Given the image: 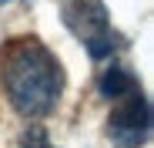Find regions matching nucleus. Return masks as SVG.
I'll list each match as a JSON object with an SVG mask.
<instances>
[{"label": "nucleus", "instance_id": "nucleus-6", "mask_svg": "<svg viewBox=\"0 0 154 148\" xmlns=\"http://www.w3.org/2000/svg\"><path fill=\"white\" fill-rule=\"evenodd\" d=\"M0 4H10V0H0Z\"/></svg>", "mask_w": 154, "mask_h": 148}, {"label": "nucleus", "instance_id": "nucleus-1", "mask_svg": "<svg viewBox=\"0 0 154 148\" xmlns=\"http://www.w3.org/2000/svg\"><path fill=\"white\" fill-rule=\"evenodd\" d=\"M0 84L17 114L44 118L60 101L64 67L37 37H14L0 54Z\"/></svg>", "mask_w": 154, "mask_h": 148}, {"label": "nucleus", "instance_id": "nucleus-4", "mask_svg": "<svg viewBox=\"0 0 154 148\" xmlns=\"http://www.w3.org/2000/svg\"><path fill=\"white\" fill-rule=\"evenodd\" d=\"M97 91L104 94L107 101H121V98L134 94V91H141V88H137V78H134L127 67H107V71L97 78Z\"/></svg>", "mask_w": 154, "mask_h": 148}, {"label": "nucleus", "instance_id": "nucleus-2", "mask_svg": "<svg viewBox=\"0 0 154 148\" xmlns=\"http://www.w3.org/2000/svg\"><path fill=\"white\" fill-rule=\"evenodd\" d=\"M64 24L67 31L87 47L94 61H104L117 51V34L111 27V17L104 0H67L64 4Z\"/></svg>", "mask_w": 154, "mask_h": 148}, {"label": "nucleus", "instance_id": "nucleus-3", "mask_svg": "<svg viewBox=\"0 0 154 148\" xmlns=\"http://www.w3.org/2000/svg\"><path fill=\"white\" fill-rule=\"evenodd\" d=\"M107 135L114 138L117 148H137V145L147 141V135H151V101L141 91L121 98V105L107 118Z\"/></svg>", "mask_w": 154, "mask_h": 148}, {"label": "nucleus", "instance_id": "nucleus-5", "mask_svg": "<svg viewBox=\"0 0 154 148\" xmlns=\"http://www.w3.org/2000/svg\"><path fill=\"white\" fill-rule=\"evenodd\" d=\"M23 148H50V145L44 141V131H34V135L23 138Z\"/></svg>", "mask_w": 154, "mask_h": 148}]
</instances>
